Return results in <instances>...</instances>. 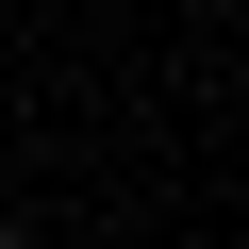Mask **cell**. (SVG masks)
<instances>
[{"label": "cell", "instance_id": "cell-1", "mask_svg": "<svg viewBox=\"0 0 249 249\" xmlns=\"http://www.w3.org/2000/svg\"><path fill=\"white\" fill-rule=\"evenodd\" d=\"M0 249H17V199H0Z\"/></svg>", "mask_w": 249, "mask_h": 249}]
</instances>
